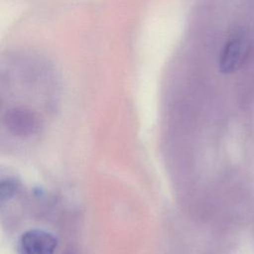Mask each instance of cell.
<instances>
[{
  "label": "cell",
  "mask_w": 254,
  "mask_h": 254,
  "mask_svg": "<svg viewBox=\"0 0 254 254\" xmlns=\"http://www.w3.org/2000/svg\"><path fill=\"white\" fill-rule=\"evenodd\" d=\"M15 184H13L10 181L3 182L1 186V199H7L10 198L12 195H14L15 192Z\"/></svg>",
  "instance_id": "cell-3"
},
{
  "label": "cell",
  "mask_w": 254,
  "mask_h": 254,
  "mask_svg": "<svg viewBox=\"0 0 254 254\" xmlns=\"http://www.w3.org/2000/svg\"><path fill=\"white\" fill-rule=\"evenodd\" d=\"M5 123L11 132L20 136L32 134L38 124L35 115L25 108L9 110L5 116Z\"/></svg>",
  "instance_id": "cell-2"
},
{
  "label": "cell",
  "mask_w": 254,
  "mask_h": 254,
  "mask_svg": "<svg viewBox=\"0 0 254 254\" xmlns=\"http://www.w3.org/2000/svg\"><path fill=\"white\" fill-rule=\"evenodd\" d=\"M57 245L55 236L40 229L29 230L21 238L23 254H54Z\"/></svg>",
  "instance_id": "cell-1"
}]
</instances>
